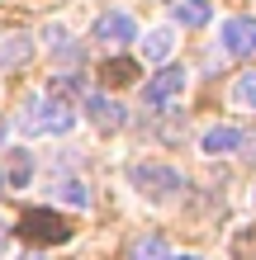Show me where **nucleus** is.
Instances as JSON below:
<instances>
[{
  "mask_svg": "<svg viewBox=\"0 0 256 260\" xmlns=\"http://www.w3.org/2000/svg\"><path fill=\"white\" fill-rule=\"evenodd\" d=\"M0 194H5V175H0Z\"/></svg>",
  "mask_w": 256,
  "mask_h": 260,
  "instance_id": "obj_20",
  "label": "nucleus"
},
{
  "mask_svg": "<svg viewBox=\"0 0 256 260\" xmlns=\"http://www.w3.org/2000/svg\"><path fill=\"white\" fill-rule=\"evenodd\" d=\"M133 260H171V251H166V237H138L133 241Z\"/></svg>",
  "mask_w": 256,
  "mask_h": 260,
  "instance_id": "obj_12",
  "label": "nucleus"
},
{
  "mask_svg": "<svg viewBox=\"0 0 256 260\" xmlns=\"http://www.w3.org/2000/svg\"><path fill=\"white\" fill-rule=\"evenodd\" d=\"M29 171H34L29 151H14V161H10V175H5V180H14V185H29Z\"/></svg>",
  "mask_w": 256,
  "mask_h": 260,
  "instance_id": "obj_15",
  "label": "nucleus"
},
{
  "mask_svg": "<svg viewBox=\"0 0 256 260\" xmlns=\"http://www.w3.org/2000/svg\"><path fill=\"white\" fill-rule=\"evenodd\" d=\"M29 52H34L29 34H5L0 38V67H19V62H29Z\"/></svg>",
  "mask_w": 256,
  "mask_h": 260,
  "instance_id": "obj_10",
  "label": "nucleus"
},
{
  "mask_svg": "<svg viewBox=\"0 0 256 260\" xmlns=\"http://www.w3.org/2000/svg\"><path fill=\"white\" fill-rule=\"evenodd\" d=\"M176 24H185V28H204L209 19H214V5L209 0H176Z\"/></svg>",
  "mask_w": 256,
  "mask_h": 260,
  "instance_id": "obj_8",
  "label": "nucleus"
},
{
  "mask_svg": "<svg viewBox=\"0 0 256 260\" xmlns=\"http://www.w3.org/2000/svg\"><path fill=\"white\" fill-rule=\"evenodd\" d=\"M233 104L256 109V71H247V76H237V81H233Z\"/></svg>",
  "mask_w": 256,
  "mask_h": 260,
  "instance_id": "obj_14",
  "label": "nucleus"
},
{
  "mask_svg": "<svg viewBox=\"0 0 256 260\" xmlns=\"http://www.w3.org/2000/svg\"><path fill=\"white\" fill-rule=\"evenodd\" d=\"M19 123H24V133H34V137H62V133L76 128V109L67 104L62 90H57V95L48 90V95H34L24 104Z\"/></svg>",
  "mask_w": 256,
  "mask_h": 260,
  "instance_id": "obj_1",
  "label": "nucleus"
},
{
  "mask_svg": "<svg viewBox=\"0 0 256 260\" xmlns=\"http://www.w3.org/2000/svg\"><path fill=\"white\" fill-rule=\"evenodd\" d=\"M176 260H200V255H176Z\"/></svg>",
  "mask_w": 256,
  "mask_h": 260,
  "instance_id": "obj_19",
  "label": "nucleus"
},
{
  "mask_svg": "<svg viewBox=\"0 0 256 260\" xmlns=\"http://www.w3.org/2000/svg\"><path fill=\"white\" fill-rule=\"evenodd\" d=\"M223 48L233 57H256V19L251 14H237V19L223 24Z\"/></svg>",
  "mask_w": 256,
  "mask_h": 260,
  "instance_id": "obj_5",
  "label": "nucleus"
},
{
  "mask_svg": "<svg viewBox=\"0 0 256 260\" xmlns=\"http://www.w3.org/2000/svg\"><path fill=\"white\" fill-rule=\"evenodd\" d=\"M200 147L209 151V156H218V151H237V147H242V133H237V128H209L200 137Z\"/></svg>",
  "mask_w": 256,
  "mask_h": 260,
  "instance_id": "obj_11",
  "label": "nucleus"
},
{
  "mask_svg": "<svg viewBox=\"0 0 256 260\" xmlns=\"http://www.w3.org/2000/svg\"><path fill=\"white\" fill-rule=\"evenodd\" d=\"M19 237L38 241V246H62V241H71V222L57 218L52 208H29L19 218Z\"/></svg>",
  "mask_w": 256,
  "mask_h": 260,
  "instance_id": "obj_3",
  "label": "nucleus"
},
{
  "mask_svg": "<svg viewBox=\"0 0 256 260\" xmlns=\"http://www.w3.org/2000/svg\"><path fill=\"white\" fill-rule=\"evenodd\" d=\"M5 133H10V123H5V118H0V142H5Z\"/></svg>",
  "mask_w": 256,
  "mask_h": 260,
  "instance_id": "obj_18",
  "label": "nucleus"
},
{
  "mask_svg": "<svg viewBox=\"0 0 256 260\" xmlns=\"http://www.w3.org/2000/svg\"><path fill=\"white\" fill-rule=\"evenodd\" d=\"M90 34H95V43H104V48H128L133 38H138V24H133L128 10H104L95 24H90Z\"/></svg>",
  "mask_w": 256,
  "mask_h": 260,
  "instance_id": "obj_4",
  "label": "nucleus"
},
{
  "mask_svg": "<svg viewBox=\"0 0 256 260\" xmlns=\"http://www.w3.org/2000/svg\"><path fill=\"white\" fill-rule=\"evenodd\" d=\"M19 260H43V251H29V255H19Z\"/></svg>",
  "mask_w": 256,
  "mask_h": 260,
  "instance_id": "obj_17",
  "label": "nucleus"
},
{
  "mask_svg": "<svg viewBox=\"0 0 256 260\" xmlns=\"http://www.w3.org/2000/svg\"><path fill=\"white\" fill-rule=\"evenodd\" d=\"M128 185L143 199H171L180 189V171H171L166 161H138V166H128Z\"/></svg>",
  "mask_w": 256,
  "mask_h": 260,
  "instance_id": "obj_2",
  "label": "nucleus"
},
{
  "mask_svg": "<svg viewBox=\"0 0 256 260\" xmlns=\"http://www.w3.org/2000/svg\"><path fill=\"white\" fill-rule=\"evenodd\" d=\"M171 52H176V34L171 28H152V34L143 38V57L147 62H171Z\"/></svg>",
  "mask_w": 256,
  "mask_h": 260,
  "instance_id": "obj_9",
  "label": "nucleus"
},
{
  "mask_svg": "<svg viewBox=\"0 0 256 260\" xmlns=\"http://www.w3.org/2000/svg\"><path fill=\"white\" fill-rule=\"evenodd\" d=\"M52 194L62 199V204H71V208H90V189L81 180H62V185H52Z\"/></svg>",
  "mask_w": 256,
  "mask_h": 260,
  "instance_id": "obj_13",
  "label": "nucleus"
},
{
  "mask_svg": "<svg viewBox=\"0 0 256 260\" xmlns=\"http://www.w3.org/2000/svg\"><path fill=\"white\" fill-rule=\"evenodd\" d=\"M86 114L95 118L100 128H109V133H114V128H124V118H128L114 100H104V95H86Z\"/></svg>",
  "mask_w": 256,
  "mask_h": 260,
  "instance_id": "obj_7",
  "label": "nucleus"
},
{
  "mask_svg": "<svg viewBox=\"0 0 256 260\" xmlns=\"http://www.w3.org/2000/svg\"><path fill=\"white\" fill-rule=\"evenodd\" d=\"M180 90H185V71H180V67H161L152 81L143 85V100L147 104H166V100L180 95Z\"/></svg>",
  "mask_w": 256,
  "mask_h": 260,
  "instance_id": "obj_6",
  "label": "nucleus"
},
{
  "mask_svg": "<svg viewBox=\"0 0 256 260\" xmlns=\"http://www.w3.org/2000/svg\"><path fill=\"white\" fill-rule=\"evenodd\" d=\"M104 76H114V81H133V62L124 67V62H109L104 67Z\"/></svg>",
  "mask_w": 256,
  "mask_h": 260,
  "instance_id": "obj_16",
  "label": "nucleus"
}]
</instances>
